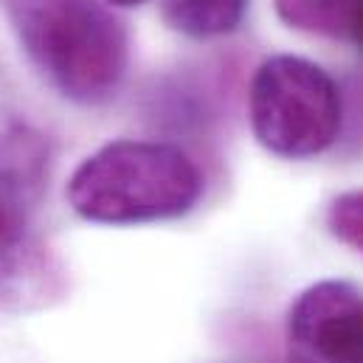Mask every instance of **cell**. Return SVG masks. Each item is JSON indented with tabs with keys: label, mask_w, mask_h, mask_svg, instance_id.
Instances as JSON below:
<instances>
[{
	"label": "cell",
	"mask_w": 363,
	"mask_h": 363,
	"mask_svg": "<svg viewBox=\"0 0 363 363\" xmlns=\"http://www.w3.org/2000/svg\"><path fill=\"white\" fill-rule=\"evenodd\" d=\"M248 116L257 141L268 152L304 161L338 141L344 104L335 79L318 62L276 54L251 79Z\"/></svg>",
	"instance_id": "cell-4"
},
{
	"label": "cell",
	"mask_w": 363,
	"mask_h": 363,
	"mask_svg": "<svg viewBox=\"0 0 363 363\" xmlns=\"http://www.w3.org/2000/svg\"><path fill=\"white\" fill-rule=\"evenodd\" d=\"M104 3H110V6H121V9H130V6H141V3H147V0H104Z\"/></svg>",
	"instance_id": "cell-10"
},
{
	"label": "cell",
	"mask_w": 363,
	"mask_h": 363,
	"mask_svg": "<svg viewBox=\"0 0 363 363\" xmlns=\"http://www.w3.org/2000/svg\"><path fill=\"white\" fill-rule=\"evenodd\" d=\"M11 28L37 71L77 104L116 99L130 68L127 26L96 0H6Z\"/></svg>",
	"instance_id": "cell-1"
},
{
	"label": "cell",
	"mask_w": 363,
	"mask_h": 363,
	"mask_svg": "<svg viewBox=\"0 0 363 363\" xmlns=\"http://www.w3.org/2000/svg\"><path fill=\"white\" fill-rule=\"evenodd\" d=\"M287 363H363V290L324 279L298 293L284 321Z\"/></svg>",
	"instance_id": "cell-5"
},
{
	"label": "cell",
	"mask_w": 363,
	"mask_h": 363,
	"mask_svg": "<svg viewBox=\"0 0 363 363\" xmlns=\"http://www.w3.org/2000/svg\"><path fill=\"white\" fill-rule=\"evenodd\" d=\"M248 0H161V14L169 28L191 40L225 37L240 28Z\"/></svg>",
	"instance_id": "cell-6"
},
{
	"label": "cell",
	"mask_w": 363,
	"mask_h": 363,
	"mask_svg": "<svg viewBox=\"0 0 363 363\" xmlns=\"http://www.w3.org/2000/svg\"><path fill=\"white\" fill-rule=\"evenodd\" d=\"M65 194L71 208L91 223H158L197 206L203 175L175 144L121 138L88 155L74 169Z\"/></svg>",
	"instance_id": "cell-3"
},
{
	"label": "cell",
	"mask_w": 363,
	"mask_h": 363,
	"mask_svg": "<svg viewBox=\"0 0 363 363\" xmlns=\"http://www.w3.org/2000/svg\"><path fill=\"white\" fill-rule=\"evenodd\" d=\"M327 228L338 242L363 254V189L333 197L327 206Z\"/></svg>",
	"instance_id": "cell-8"
},
{
	"label": "cell",
	"mask_w": 363,
	"mask_h": 363,
	"mask_svg": "<svg viewBox=\"0 0 363 363\" xmlns=\"http://www.w3.org/2000/svg\"><path fill=\"white\" fill-rule=\"evenodd\" d=\"M48 144L26 121L0 116V310L31 313L65 293V268L40 214L48 186Z\"/></svg>",
	"instance_id": "cell-2"
},
{
	"label": "cell",
	"mask_w": 363,
	"mask_h": 363,
	"mask_svg": "<svg viewBox=\"0 0 363 363\" xmlns=\"http://www.w3.org/2000/svg\"><path fill=\"white\" fill-rule=\"evenodd\" d=\"M284 26L330 40H350L363 0H273Z\"/></svg>",
	"instance_id": "cell-7"
},
{
	"label": "cell",
	"mask_w": 363,
	"mask_h": 363,
	"mask_svg": "<svg viewBox=\"0 0 363 363\" xmlns=\"http://www.w3.org/2000/svg\"><path fill=\"white\" fill-rule=\"evenodd\" d=\"M350 43L358 48L363 54V6H361V14H358V20H355V26H352V34H350Z\"/></svg>",
	"instance_id": "cell-9"
}]
</instances>
